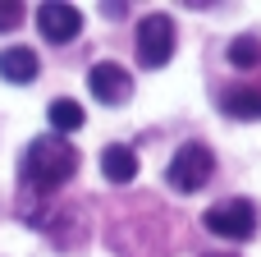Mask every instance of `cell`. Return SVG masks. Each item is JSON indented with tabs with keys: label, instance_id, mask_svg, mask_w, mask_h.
<instances>
[{
	"label": "cell",
	"instance_id": "cell-11",
	"mask_svg": "<svg viewBox=\"0 0 261 257\" xmlns=\"http://www.w3.org/2000/svg\"><path fill=\"white\" fill-rule=\"evenodd\" d=\"M229 64H239V69H257L261 64V41L252 32H243V37L229 41Z\"/></svg>",
	"mask_w": 261,
	"mask_h": 257
},
{
	"label": "cell",
	"instance_id": "cell-13",
	"mask_svg": "<svg viewBox=\"0 0 261 257\" xmlns=\"http://www.w3.org/2000/svg\"><path fill=\"white\" fill-rule=\"evenodd\" d=\"M202 257H229V253H202Z\"/></svg>",
	"mask_w": 261,
	"mask_h": 257
},
{
	"label": "cell",
	"instance_id": "cell-4",
	"mask_svg": "<svg viewBox=\"0 0 261 257\" xmlns=\"http://www.w3.org/2000/svg\"><path fill=\"white\" fill-rule=\"evenodd\" d=\"M170 55H174V23L165 14H147L138 23V60L147 69H161L170 64Z\"/></svg>",
	"mask_w": 261,
	"mask_h": 257
},
{
	"label": "cell",
	"instance_id": "cell-6",
	"mask_svg": "<svg viewBox=\"0 0 261 257\" xmlns=\"http://www.w3.org/2000/svg\"><path fill=\"white\" fill-rule=\"evenodd\" d=\"M37 28H41V37H46V41H73V37H78V28H83V14H78L73 5L46 0V5L37 9Z\"/></svg>",
	"mask_w": 261,
	"mask_h": 257
},
{
	"label": "cell",
	"instance_id": "cell-9",
	"mask_svg": "<svg viewBox=\"0 0 261 257\" xmlns=\"http://www.w3.org/2000/svg\"><path fill=\"white\" fill-rule=\"evenodd\" d=\"M220 110H229L234 120H261V87H229L220 97Z\"/></svg>",
	"mask_w": 261,
	"mask_h": 257
},
{
	"label": "cell",
	"instance_id": "cell-10",
	"mask_svg": "<svg viewBox=\"0 0 261 257\" xmlns=\"http://www.w3.org/2000/svg\"><path fill=\"white\" fill-rule=\"evenodd\" d=\"M46 120H50V129L64 138V133L83 129V106H78V101H69V97H55V101H50V110H46Z\"/></svg>",
	"mask_w": 261,
	"mask_h": 257
},
{
	"label": "cell",
	"instance_id": "cell-1",
	"mask_svg": "<svg viewBox=\"0 0 261 257\" xmlns=\"http://www.w3.org/2000/svg\"><path fill=\"white\" fill-rule=\"evenodd\" d=\"M73 170H78V152L60 138V133H41V138H32L28 143V152H23V179L32 184V189H60L64 179H73Z\"/></svg>",
	"mask_w": 261,
	"mask_h": 257
},
{
	"label": "cell",
	"instance_id": "cell-7",
	"mask_svg": "<svg viewBox=\"0 0 261 257\" xmlns=\"http://www.w3.org/2000/svg\"><path fill=\"white\" fill-rule=\"evenodd\" d=\"M37 69H41L37 51H28V46H9V51H0V78H5V83H32Z\"/></svg>",
	"mask_w": 261,
	"mask_h": 257
},
{
	"label": "cell",
	"instance_id": "cell-2",
	"mask_svg": "<svg viewBox=\"0 0 261 257\" xmlns=\"http://www.w3.org/2000/svg\"><path fill=\"white\" fill-rule=\"evenodd\" d=\"M211 170H216L211 147H202V143H184V147L174 152V161H170V184H174L179 193H197V189L211 179Z\"/></svg>",
	"mask_w": 261,
	"mask_h": 257
},
{
	"label": "cell",
	"instance_id": "cell-5",
	"mask_svg": "<svg viewBox=\"0 0 261 257\" xmlns=\"http://www.w3.org/2000/svg\"><path fill=\"white\" fill-rule=\"evenodd\" d=\"M87 87H92V97H96L101 106H124V101L133 97V78H128V69H119V64H110V60L92 64Z\"/></svg>",
	"mask_w": 261,
	"mask_h": 257
},
{
	"label": "cell",
	"instance_id": "cell-8",
	"mask_svg": "<svg viewBox=\"0 0 261 257\" xmlns=\"http://www.w3.org/2000/svg\"><path fill=\"white\" fill-rule=\"evenodd\" d=\"M101 175H106L110 184H128V179L138 175V156H133V147L110 143V147L101 152Z\"/></svg>",
	"mask_w": 261,
	"mask_h": 257
},
{
	"label": "cell",
	"instance_id": "cell-3",
	"mask_svg": "<svg viewBox=\"0 0 261 257\" xmlns=\"http://www.w3.org/2000/svg\"><path fill=\"white\" fill-rule=\"evenodd\" d=\"M206 230L211 235H220V239H252L257 235V207L248 202V198H229V202H220V207H211L206 216Z\"/></svg>",
	"mask_w": 261,
	"mask_h": 257
},
{
	"label": "cell",
	"instance_id": "cell-12",
	"mask_svg": "<svg viewBox=\"0 0 261 257\" xmlns=\"http://www.w3.org/2000/svg\"><path fill=\"white\" fill-rule=\"evenodd\" d=\"M18 23H23V5L18 0H0V32H9Z\"/></svg>",
	"mask_w": 261,
	"mask_h": 257
}]
</instances>
